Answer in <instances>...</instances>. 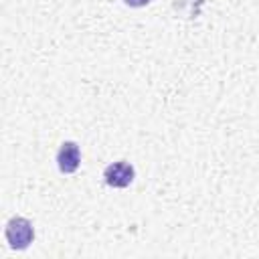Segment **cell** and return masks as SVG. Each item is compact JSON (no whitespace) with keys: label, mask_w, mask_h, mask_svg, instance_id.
I'll return each mask as SVG.
<instances>
[{"label":"cell","mask_w":259,"mask_h":259,"mask_svg":"<svg viewBox=\"0 0 259 259\" xmlns=\"http://www.w3.org/2000/svg\"><path fill=\"white\" fill-rule=\"evenodd\" d=\"M55 160H57V168H59L61 174H75L81 166V148H79V144L73 142V140L63 142L57 150Z\"/></svg>","instance_id":"3"},{"label":"cell","mask_w":259,"mask_h":259,"mask_svg":"<svg viewBox=\"0 0 259 259\" xmlns=\"http://www.w3.org/2000/svg\"><path fill=\"white\" fill-rule=\"evenodd\" d=\"M136 178V168L127 160H115L105 166L103 170V182L109 188H127Z\"/></svg>","instance_id":"2"},{"label":"cell","mask_w":259,"mask_h":259,"mask_svg":"<svg viewBox=\"0 0 259 259\" xmlns=\"http://www.w3.org/2000/svg\"><path fill=\"white\" fill-rule=\"evenodd\" d=\"M150 2L152 0H123V4L130 8H142V6H148Z\"/></svg>","instance_id":"4"},{"label":"cell","mask_w":259,"mask_h":259,"mask_svg":"<svg viewBox=\"0 0 259 259\" xmlns=\"http://www.w3.org/2000/svg\"><path fill=\"white\" fill-rule=\"evenodd\" d=\"M4 237L10 249L14 251H24L32 245L34 241V225L26 217H10L6 227H4Z\"/></svg>","instance_id":"1"}]
</instances>
